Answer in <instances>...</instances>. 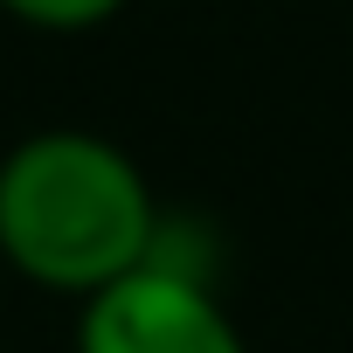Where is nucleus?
Here are the masks:
<instances>
[{
  "instance_id": "nucleus-1",
  "label": "nucleus",
  "mask_w": 353,
  "mask_h": 353,
  "mask_svg": "<svg viewBox=\"0 0 353 353\" xmlns=\"http://www.w3.org/2000/svg\"><path fill=\"white\" fill-rule=\"evenodd\" d=\"M166 208L139 159L83 125H42L0 152V263L49 298H90L139 270Z\"/></svg>"
},
{
  "instance_id": "nucleus-2",
  "label": "nucleus",
  "mask_w": 353,
  "mask_h": 353,
  "mask_svg": "<svg viewBox=\"0 0 353 353\" xmlns=\"http://www.w3.org/2000/svg\"><path fill=\"white\" fill-rule=\"evenodd\" d=\"M77 353H250L215 277L139 263L77 305Z\"/></svg>"
},
{
  "instance_id": "nucleus-3",
  "label": "nucleus",
  "mask_w": 353,
  "mask_h": 353,
  "mask_svg": "<svg viewBox=\"0 0 353 353\" xmlns=\"http://www.w3.org/2000/svg\"><path fill=\"white\" fill-rule=\"evenodd\" d=\"M125 8L132 0H0V14L35 35H90V28L118 21Z\"/></svg>"
}]
</instances>
